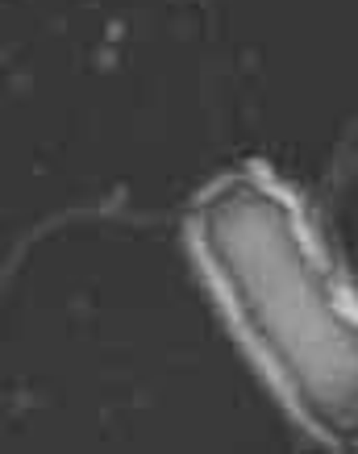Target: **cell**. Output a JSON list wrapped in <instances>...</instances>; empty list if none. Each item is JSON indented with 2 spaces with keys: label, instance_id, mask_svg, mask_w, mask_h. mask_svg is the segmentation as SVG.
Wrapping results in <instances>:
<instances>
[{
  "label": "cell",
  "instance_id": "cell-1",
  "mask_svg": "<svg viewBox=\"0 0 358 454\" xmlns=\"http://www.w3.org/2000/svg\"><path fill=\"white\" fill-rule=\"evenodd\" d=\"M188 230L221 309L288 409L313 438L358 450V304L296 200L237 171L196 200Z\"/></svg>",
  "mask_w": 358,
  "mask_h": 454
}]
</instances>
